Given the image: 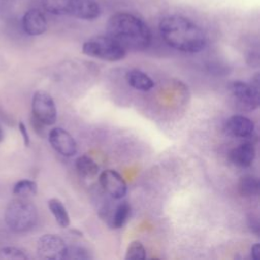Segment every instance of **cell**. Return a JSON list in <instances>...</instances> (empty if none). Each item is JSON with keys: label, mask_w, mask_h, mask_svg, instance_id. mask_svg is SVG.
I'll list each match as a JSON object with an SVG mask.
<instances>
[{"label": "cell", "mask_w": 260, "mask_h": 260, "mask_svg": "<svg viewBox=\"0 0 260 260\" xmlns=\"http://www.w3.org/2000/svg\"><path fill=\"white\" fill-rule=\"evenodd\" d=\"M164 41L172 48L186 53H197L204 49L206 37L196 23L181 15H170L159 22Z\"/></svg>", "instance_id": "obj_1"}, {"label": "cell", "mask_w": 260, "mask_h": 260, "mask_svg": "<svg viewBox=\"0 0 260 260\" xmlns=\"http://www.w3.org/2000/svg\"><path fill=\"white\" fill-rule=\"evenodd\" d=\"M107 27L109 36L125 49L143 50L150 44L151 34L147 24L133 14L116 13L110 17Z\"/></svg>", "instance_id": "obj_2"}, {"label": "cell", "mask_w": 260, "mask_h": 260, "mask_svg": "<svg viewBox=\"0 0 260 260\" xmlns=\"http://www.w3.org/2000/svg\"><path fill=\"white\" fill-rule=\"evenodd\" d=\"M5 221L15 233H24L31 230L38 222L37 207L26 198L14 199L6 207Z\"/></svg>", "instance_id": "obj_3"}, {"label": "cell", "mask_w": 260, "mask_h": 260, "mask_svg": "<svg viewBox=\"0 0 260 260\" xmlns=\"http://www.w3.org/2000/svg\"><path fill=\"white\" fill-rule=\"evenodd\" d=\"M83 54L105 61L115 62L126 56V49L110 36H98L87 40L82 46Z\"/></svg>", "instance_id": "obj_4"}, {"label": "cell", "mask_w": 260, "mask_h": 260, "mask_svg": "<svg viewBox=\"0 0 260 260\" xmlns=\"http://www.w3.org/2000/svg\"><path fill=\"white\" fill-rule=\"evenodd\" d=\"M233 98L246 110H255L259 107V73H256L250 83L236 80L230 84Z\"/></svg>", "instance_id": "obj_5"}, {"label": "cell", "mask_w": 260, "mask_h": 260, "mask_svg": "<svg viewBox=\"0 0 260 260\" xmlns=\"http://www.w3.org/2000/svg\"><path fill=\"white\" fill-rule=\"evenodd\" d=\"M32 116L43 124L53 125L57 119V110L52 96L45 90L35 92L31 101Z\"/></svg>", "instance_id": "obj_6"}, {"label": "cell", "mask_w": 260, "mask_h": 260, "mask_svg": "<svg viewBox=\"0 0 260 260\" xmlns=\"http://www.w3.org/2000/svg\"><path fill=\"white\" fill-rule=\"evenodd\" d=\"M67 248L63 239L53 234L43 235L37 242V254L46 260L65 259Z\"/></svg>", "instance_id": "obj_7"}, {"label": "cell", "mask_w": 260, "mask_h": 260, "mask_svg": "<svg viewBox=\"0 0 260 260\" xmlns=\"http://www.w3.org/2000/svg\"><path fill=\"white\" fill-rule=\"evenodd\" d=\"M52 147L64 156H72L77 152V144L72 135L63 128L56 127L49 132Z\"/></svg>", "instance_id": "obj_8"}, {"label": "cell", "mask_w": 260, "mask_h": 260, "mask_svg": "<svg viewBox=\"0 0 260 260\" xmlns=\"http://www.w3.org/2000/svg\"><path fill=\"white\" fill-rule=\"evenodd\" d=\"M103 190L115 199H121L127 192V184L123 177L115 170H105L100 175Z\"/></svg>", "instance_id": "obj_9"}, {"label": "cell", "mask_w": 260, "mask_h": 260, "mask_svg": "<svg viewBox=\"0 0 260 260\" xmlns=\"http://www.w3.org/2000/svg\"><path fill=\"white\" fill-rule=\"evenodd\" d=\"M22 27L29 36H40L47 29V19L39 9H29L22 17Z\"/></svg>", "instance_id": "obj_10"}, {"label": "cell", "mask_w": 260, "mask_h": 260, "mask_svg": "<svg viewBox=\"0 0 260 260\" xmlns=\"http://www.w3.org/2000/svg\"><path fill=\"white\" fill-rule=\"evenodd\" d=\"M255 125L252 120L245 116L235 115L228 119L225 122L226 132L235 137L246 138L254 132Z\"/></svg>", "instance_id": "obj_11"}, {"label": "cell", "mask_w": 260, "mask_h": 260, "mask_svg": "<svg viewBox=\"0 0 260 260\" xmlns=\"http://www.w3.org/2000/svg\"><path fill=\"white\" fill-rule=\"evenodd\" d=\"M68 15L81 19H94L100 15V7L93 0H71Z\"/></svg>", "instance_id": "obj_12"}, {"label": "cell", "mask_w": 260, "mask_h": 260, "mask_svg": "<svg viewBox=\"0 0 260 260\" xmlns=\"http://www.w3.org/2000/svg\"><path fill=\"white\" fill-rule=\"evenodd\" d=\"M256 155L255 147L250 142H245L234 148L230 153L232 162L241 168H247L252 165Z\"/></svg>", "instance_id": "obj_13"}, {"label": "cell", "mask_w": 260, "mask_h": 260, "mask_svg": "<svg viewBox=\"0 0 260 260\" xmlns=\"http://www.w3.org/2000/svg\"><path fill=\"white\" fill-rule=\"evenodd\" d=\"M126 81L127 83L132 86L135 89L147 91L151 89L154 86L153 80L143 71H140L138 69H132L129 70L126 73Z\"/></svg>", "instance_id": "obj_14"}, {"label": "cell", "mask_w": 260, "mask_h": 260, "mask_svg": "<svg viewBox=\"0 0 260 260\" xmlns=\"http://www.w3.org/2000/svg\"><path fill=\"white\" fill-rule=\"evenodd\" d=\"M75 167H76V170L79 173V175L86 179L95 177L99 172V167H98L96 162L90 156H88L86 154L80 155L76 159Z\"/></svg>", "instance_id": "obj_15"}, {"label": "cell", "mask_w": 260, "mask_h": 260, "mask_svg": "<svg viewBox=\"0 0 260 260\" xmlns=\"http://www.w3.org/2000/svg\"><path fill=\"white\" fill-rule=\"evenodd\" d=\"M259 180L252 175H245L240 178L238 183V190L244 197L256 196L259 193Z\"/></svg>", "instance_id": "obj_16"}, {"label": "cell", "mask_w": 260, "mask_h": 260, "mask_svg": "<svg viewBox=\"0 0 260 260\" xmlns=\"http://www.w3.org/2000/svg\"><path fill=\"white\" fill-rule=\"evenodd\" d=\"M48 206L52 214L54 215L57 223L62 228H67L70 224L69 214L63 205V203L57 198H51L48 201Z\"/></svg>", "instance_id": "obj_17"}, {"label": "cell", "mask_w": 260, "mask_h": 260, "mask_svg": "<svg viewBox=\"0 0 260 260\" xmlns=\"http://www.w3.org/2000/svg\"><path fill=\"white\" fill-rule=\"evenodd\" d=\"M13 194L20 198H27L34 196L38 192V185L35 181L31 180H20L13 186Z\"/></svg>", "instance_id": "obj_18"}, {"label": "cell", "mask_w": 260, "mask_h": 260, "mask_svg": "<svg viewBox=\"0 0 260 260\" xmlns=\"http://www.w3.org/2000/svg\"><path fill=\"white\" fill-rule=\"evenodd\" d=\"M71 0H42V4L48 12L56 15H68Z\"/></svg>", "instance_id": "obj_19"}, {"label": "cell", "mask_w": 260, "mask_h": 260, "mask_svg": "<svg viewBox=\"0 0 260 260\" xmlns=\"http://www.w3.org/2000/svg\"><path fill=\"white\" fill-rule=\"evenodd\" d=\"M130 211H131V206L128 202L124 201L122 203H120L116 210L115 213L113 215V219H112V225L114 229H120L124 225V223L126 222L127 218L130 215Z\"/></svg>", "instance_id": "obj_20"}, {"label": "cell", "mask_w": 260, "mask_h": 260, "mask_svg": "<svg viewBox=\"0 0 260 260\" xmlns=\"http://www.w3.org/2000/svg\"><path fill=\"white\" fill-rule=\"evenodd\" d=\"M28 256L23 250L14 246L0 248V260H26Z\"/></svg>", "instance_id": "obj_21"}, {"label": "cell", "mask_w": 260, "mask_h": 260, "mask_svg": "<svg viewBox=\"0 0 260 260\" xmlns=\"http://www.w3.org/2000/svg\"><path fill=\"white\" fill-rule=\"evenodd\" d=\"M146 257L144 246L139 241H132L126 250V260H143Z\"/></svg>", "instance_id": "obj_22"}, {"label": "cell", "mask_w": 260, "mask_h": 260, "mask_svg": "<svg viewBox=\"0 0 260 260\" xmlns=\"http://www.w3.org/2000/svg\"><path fill=\"white\" fill-rule=\"evenodd\" d=\"M65 258H73V259H86L88 256L86 252L82 248H67V253Z\"/></svg>", "instance_id": "obj_23"}, {"label": "cell", "mask_w": 260, "mask_h": 260, "mask_svg": "<svg viewBox=\"0 0 260 260\" xmlns=\"http://www.w3.org/2000/svg\"><path fill=\"white\" fill-rule=\"evenodd\" d=\"M18 128H19V132H20V134L22 136L24 146H28L29 145V135H28V132H27L25 124L22 121H20L18 123Z\"/></svg>", "instance_id": "obj_24"}, {"label": "cell", "mask_w": 260, "mask_h": 260, "mask_svg": "<svg viewBox=\"0 0 260 260\" xmlns=\"http://www.w3.org/2000/svg\"><path fill=\"white\" fill-rule=\"evenodd\" d=\"M30 122H31V126H32V128L35 129V131L39 134V135H41V136H43L44 135V127L46 126L45 124H43L41 121H39L37 118H35L34 116L31 117V119H30Z\"/></svg>", "instance_id": "obj_25"}, {"label": "cell", "mask_w": 260, "mask_h": 260, "mask_svg": "<svg viewBox=\"0 0 260 260\" xmlns=\"http://www.w3.org/2000/svg\"><path fill=\"white\" fill-rule=\"evenodd\" d=\"M249 226L251 228V230L256 233L257 235L259 234V230H260V225H259V221L257 217H254L252 215L251 218H249Z\"/></svg>", "instance_id": "obj_26"}, {"label": "cell", "mask_w": 260, "mask_h": 260, "mask_svg": "<svg viewBox=\"0 0 260 260\" xmlns=\"http://www.w3.org/2000/svg\"><path fill=\"white\" fill-rule=\"evenodd\" d=\"M0 119L7 125L9 126H12L14 125V120L13 118H11L8 114H6L5 112H3V110L0 108Z\"/></svg>", "instance_id": "obj_27"}, {"label": "cell", "mask_w": 260, "mask_h": 260, "mask_svg": "<svg viewBox=\"0 0 260 260\" xmlns=\"http://www.w3.org/2000/svg\"><path fill=\"white\" fill-rule=\"evenodd\" d=\"M251 257L254 260H259L260 259V244L256 243L255 245L252 246L251 248Z\"/></svg>", "instance_id": "obj_28"}, {"label": "cell", "mask_w": 260, "mask_h": 260, "mask_svg": "<svg viewBox=\"0 0 260 260\" xmlns=\"http://www.w3.org/2000/svg\"><path fill=\"white\" fill-rule=\"evenodd\" d=\"M3 138H4V133H3V130H2V128L0 126V142L3 140Z\"/></svg>", "instance_id": "obj_29"}]
</instances>
